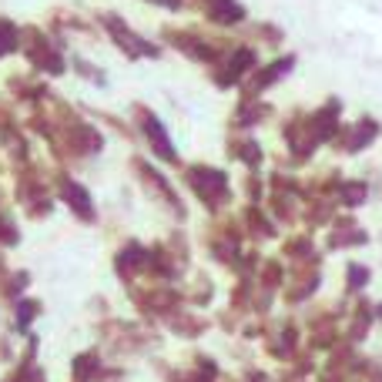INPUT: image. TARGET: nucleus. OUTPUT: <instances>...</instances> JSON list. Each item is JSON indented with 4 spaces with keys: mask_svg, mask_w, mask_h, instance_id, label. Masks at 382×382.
Returning a JSON list of instances; mask_svg holds the SVG:
<instances>
[{
    "mask_svg": "<svg viewBox=\"0 0 382 382\" xmlns=\"http://www.w3.org/2000/svg\"><path fill=\"white\" fill-rule=\"evenodd\" d=\"M185 178H188L195 195H198L208 208H221V204L228 202V178H225V171L204 168V165H191L188 171H185Z\"/></svg>",
    "mask_w": 382,
    "mask_h": 382,
    "instance_id": "1",
    "label": "nucleus"
},
{
    "mask_svg": "<svg viewBox=\"0 0 382 382\" xmlns=\"http://www.w3.org/2000/svg\"><path fill=\"white\" fill-rule=\"evenodd\" d=\"M138 117H141V131H144V138H148V144H151V151L161 158V161H178V154H175V148H171V138H168L165 125L158 121V115H151V111H144V108H138Z\"/></svg>",
    "mask_w": 382,
    "mask_h": 382,
    "instance_id": "2",
    "label": "nucleus"
},
{
    "mask_svg": "<svg viewBox=\"0 0 382 382\" xmlns=\"http://www.w3.org/2000/svg\"><path fill=\"white\" fill-rule=\"evenodd\" d=\"M255 67V51L252 47H238V51H231V57L225 61V74H218V88H231V84H242V77L252 74Z\"/></svg>",
    "mask_w": 382,
    "mask_h": 382,
    "instance_id": "3",
    "label": "nucleus"
},
{
    "mask_svg": "<svg viewBox=\"0 0 382 382\" xmlns=\"http://www.w3.org/2000/svg\"><path fill=\"white\" fill-rule=\"evenodd\" d=\"M292 64H295V57H279L275 64H268L262 74H255V77H252V84L245 88V101H255V94H258V91L272 88V84H275L279 77H285L289 71H292Z\"/></svg>",
    "mask_w": 382,
    "mask_h": 382,
    "instance_id": "4",
    "label": "nucleus"
},
{
    "mask_svg": "<svg viewBox=\"0 0 382 382\" xmlns=\"http://www.w3.org/2000/svg\"><path fill=\"white\" fill-rule=\"evenodd\" d=\"M67 138H71V144H74L81 154H98L101 151V131L94 125H84V121H74V125H67Z\"/></svg>",
    "mask_w": 382,
    "mask_h": 382,
    "instance_id": "5",
    "label": "nucleus"
},
{
    "mask_svg": "<svg viewBox=\"0 0 382 382\" xmlns=\"http://www.w3.org/2000/svg\"><path fill=\"white\" fill-rule=\"evenodd\" d=\"M61 198L71 208H74V215L81 218V221H94V208H91V195H88V188H81L77 181H71V178H64L61 181Z\"/></svg>",
    "mask_w": 382,
    "mask_h": 382,
    "instance_id": "6",
    "label": "nucleus"
},
{
    "mask_svg": "<svg viewBox=\"0 0 382 382\" xmlns=\"http://www.w3.org/2000/svg\"><path fill=\"white\" fill-rule=\"evenodd\" d=\"M204 11L215 24H242L245 21V11L235 0H204Z\"/></svg>",
    "mask_w": 382,
    "mask_h": 382,
    "instance_id": "7",
    "label": "nucleus"
},
{
    "mask_svg": "<svg viewBox=\"0 0 382 382\" xmlns=\"http://www.w3.org/2000/svg\"><path fill=\"white\" fill-rule=\"evenodd\" d=\"M376 134H379V125H376V121H369V117H366V121H359V125L342 138L345 151H352V154L362 151L366 144H372V141H376Z\"/></svg>",
    "mask_w": 382,
    "mask_h": 382,
    "instance_id": "8",
    "label": "nucleus"
},
{
    "mask_svg": "<svg viewBox=\"0 0 382 382\" xmlns=\"http://www.w3.org/2000/svg\"><path fill=\"white\" fill-rule=\"evenodd\" d=\"M369 195V185L366 181H339V198H342L345 208H359Z\"/></svg>",
    "mask_w": 382,
    "mask_h": 382,
    "instance_id": "9",
    "label": "nucleus"
},
{
    "mask_svg": "<svg viewBox=\"0 0 382 382\" xmlns=\"http://www.w3.org/2000/svg\"><path fill=\"white\" fill-rule=\"evenodd\" d=\"M98 372H101V362H98V356H94V352H84V356L74 359V379L77 382L98 379Z\"/></svg>",
    "mask_w": 382,
    "mask_h": 382,
    "instance_id": "10",
    "label": "nucleus"
},
{
    "mask_svg": "<svg viewBox=\"0 0 382 382\" xmlns=\"http://www.w3.org/2000/svg\"><path fill=\"white\" fill-rule=\"evenodd\" d=\"M231 154H235L238 161H245L248 168L262 165V148H258L255 141H238V144H231Z\"/></svg>",
    "mask_w": 382,
    "mask_h": 382,
    "instance_id": "11",
    "label": "nucleus"
},
{
    "mask_svg": "<svg viewBox=\"0 0 382 382\" xmlns=\"http://www.w3.org/2000/svg\"><path fill=\"white\" fill-rule=\"evenodd\" d=\"M21 47V34H17V27L11 21H0V57L4 54H11Z\"/></svg>",
    "mask_w": 382,
    "mask_h": 382,
    "instance_id": "12",
    "label": "nucleus"
},
{
    "mask_svg": "<svg viewBox=\"0 0 382 382\" xmlns=\"http://www.w3.org/2000/svg\"><path fill=\"white\" fill-rule=\"evenodd\" d=\"M345 282H349V289H352V292L366 289V285H369V268H366V265H356V262H352V265L345 268Z\"/></svg>",
    "mask_w": 382,
    "mask_h": 382,
    "instance_id": "13",
    "label": "nucleus"
},
{
    "mask_svg": "<svg viewBox=\"0 0 382 382\" xmlns=\"http://www.w3.org/2000/svg\"><path fill=\"white\" fill-rule=\"evenodd\" d=\"M37 302H30V299H27V302H17V329H27V325H30V322H34V318H37Z\"/></svg>",
    "mask_w": 382,
    "mask_h": 382,
    "instance_id": "14",
    "label": "nucleus"
},
{
    "mask_svg": "<svg viewBox=\"0 0 382 382\" xmlns=\"http://www.w3.org/2000/svg\"><path fill=\"white\" fill-rule=\"evenodd\" d=\"M379 318H382V306H379Z\"/></svg>",
    "mask_w": 382,
    "mask_h": 382,
    "instance_id": "15",
    "label": "nucleus"
}]
</instances>
